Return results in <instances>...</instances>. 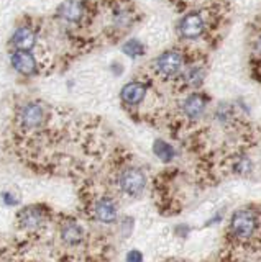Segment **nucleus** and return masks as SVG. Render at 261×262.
<instances>
[{"mask_svg": "<svg viewBox=\"0 0 261 262\" xmlns=\"http://www.w3.org/2000/svg\"><path fill=\"white\" fill-rule=\"evenodd\" d=\"M256 226H258L256 215L250 210L236 211L232 218V231L235 237H238V239H250L255 234Z\"/></svg>", "mask_w": 261, "mask_h": 262, "instance_id": "nucleus-1", "label": "nucleus"}, {"mask_svg": "<svg viewBox=\"0 0 261 262\" xmlns=\"http://www.w3.org/2000/svg\"><path fill=\"white\" fill-rule=\"evenodd\" d=\"M146 185V177L140 169L130 167L122 172L120 176V187L127 195L130 196H138Z\"/></svg>", "mask_w": 261, "mask_h": 262, "instance_id": "nucleus-2", "label": "nucleus"}, {"mask_svg": "<svg viewBox=\"0 0 261 262\" xmlns=\"http://www.w3.org/2000/svg\"><path fill=\"white\" fill-rule=\"evenodd\" d=\"M183 54L179 51H166L156 59V69L163 77H173L183 68Z\"/></svg>", "mask_w": 261, "mask_h": 262, "instance_id": "nucleus-3", "label": "nucleus"}, {"mask_svg": "<svg viewBox=\"0 0 261 262\" xmlns=\"http://www.w3.org/2000/svg\"><path fill=\"white\" fill-rule=\"evenodd\" d=\"M45 118H46V112L39 103H28L20 112V123L27 129H35L38 126H42Z\"/></svg>", "mask_w": 261, "mask_h": 262, "instance_id": "nucleus-4", "label": "nucleus"}, {"mask_svg": "<svg viewBox=\"0 0 261 262\" xmlns=\"http://www.w3.org/2000/svg\"><path fill=\"white\" fill-rule=\"evenodd\" d=\"M204 28H206V25H204V20L199 13H189L187 16H184L181 25H179V31L187 39L199 38L204 33Z\"/></svg>", "mask_w": 261, "mask_h": 262, "instance_id": "nucleus-5", "label": "nucleus"}, {"mask_svg": "<svg viewBox=\"0 0 261 262\" xmlns=\"http://www.w3.org/2000/svg\"><path fill=\"white\" fill-rule=\"evenodd\" d=\"M12 66L15 68V71H18L23 76H31L36 71V61L33 54L23 51V49H18L17 53L12 54Z\"/></svg>", "mask_w": 261, "mask_h": 262, "instance_id": "nucleus-6", "label": "nucleus"}, {"mask_svg": "<svg viewBox=\"0 0 261 262\" xmlns=\"http://www.w3.org/2000/svg\"><path fill=\"white\" fill-rule=\"evenodd\" d=\"M146 95V87L142 82H130L122 89V100L127 105H138L143 102Z\"/></svg>", "mask_w": 261, "mask_h": 262, "instance_id": "nucleus-7", "label": "nucleus"}, {"mask_svg": "<svg viewBox=\"0 0 261 262\" xmlns=\"http://www.w3.org/2000/svg\"><path fill=\"white\" fill-rule=\"evenodd\" d=\"M36 43V35L35 31L28 27H22L15 31V35L12 36V45L17 49H23V51H30L31 48Z\"/></svg>", "mask_w": 261, "mask_h": 262, "instance_id": "nucleus-8", "label": "nucleus"}, {"mask_svg": "<svg viewBox=\"0 0 261 262\" xmlns=\"http://www.w3.org/2000/svg\"><path fill=\"white\" fill-rule=\"evenodd\" d=\"M58 15L63 20L71 21V23H77L84 15V8L76 0H66L64 4L59 5L58 8Z\"/></svg>", "mask_w": 261, "mask_h": 262, "instance_id": "nucleus-9", "label": "nucleus"}, {"mask_svg": "<svg viewBox=\"0 0 261 262\" xmlns=\"http://www.w3.org/2000/svg\"><path fill=\"white\" fill-rule=\"evenodd\" d=\"M94 213L97 220L102 221V223H113V221L117 220V207H115V203L109 199H102L97 202Z\"/></svg>", "mask_w": 261, "mask_h": 262, "instance_id": "nucleus-10", "label": "nucleus"}, {"mask_svg": "<svg viewBox=\"0 0 261 262\" xmlns=\"http://www.w3.org/2000/svg\"><path fill=\"white\" fill-rule=\"evenodd\" d=\"M183 110L187 118L197 120L199 117H202L204 110H206V102H204V98L199 94H192L184 100Z\"/></svg>", "mask_w": 261, "mask_h": 262, "instance_id": "nucleus-11", "label": "nucleus"}, {"mask_svg": "<svg viewBox=\"0 0 261 262\" xmlns=\"http://www.w3.org/2000/svg\"><path fill=\"white\" fill-rule=\"evenodd\" d=\"M43 223V215L42 211L36 208H27L20 213V225L27 229H36Z\"/></svg>", "mask_w": 261, "mask_h": 262, "instance_id": "nucleus-12", "label": "nucleus"}, {"mask_svg": "<svg viewBox=\"0 0 261 262\" xmlns=\"http://www.w3.org/2000/svg\"><path fill=\"white\" fill-rule=\"evenodd\" d=\"M61 236L68 244H79L81 241H83L84 233H83V229H81V226H77L74 223H68V225L63 226Z\"/></svg>", "mask_w": 261, "mask_h": 262, "instance_id": "nucleus-13", "label": "nucleus"}, {"mask_svg": "<svg viewBox=\"0 0 261 262\" xmlns=\"http://www.w3.org/2000/svg\"><path fill=\"white\" fill-rule=\"evenodd\" d=\"M153 152L158 156V159H161L163 162H169L174 158V147L168 144L163 139H156L153 144Z\"/></svg>", "mask_w": 261, "mask_h": 262, "instance_id": "nucleus-14", "label": "nucleus"}, {"mask_svg": "<svg viewBox=\"0 0 261 262\" xmlns=\"http://www.w3.org/2000/svg\"><path fill=\"white\" fill-rule=\"evenodd\" d=\"M184 79L187 80V84H189V85L197 87V85L202 84V80H204V69L197 68V66H194V68H191L184 74Z\"/></svg>", "mask_w": 261, "mask_h": 262, "instance_id": "nucleus-15", "label": "nucleus"}, {"mask_svg": "<svg viewBox=\"0 0 261 262\" xmlns=\"http://www.w3.org/2000/svg\"><path fill=\"white\" fill-rule=\"evenodd\" d=\"M124 53L128 54L130 57H138V56H142L145 53V48H143V45L140 43V41L130 39L127 45H124Z\"/></svg>", "mask_w": 261, "mask_h": 262, "instance_id": "nucleus-16", "label": "nucleus"}, {"mask_svg": "<svg viewBox=\"0 0 261 262\" xmlns=\"http://www.w3.org/2000/svg\"><path fill=\"white\" fill-rule=\"evenodd\" d=\"M251 169V164L247 158H238L235 162V172H238V174H247Z\"/></svg>", "mask_w": 261, "mask_h": 262, "instance_id": "nucleus-17", "label": "nucleus"}, {"mask_svg": "<svg viewBox=\"0 0 261 262\" xmlns=\"http://www.w3.org/2000/svg\"><path fill=\"white\" fill-rule=\"evenodd\" d=\"M5 203L7 205H17L18 200H15V196L12 193H5Z\"/></svg>", "mask_w": 261, "mask_h": 262, "instance_id": "nucleus-18", "label": "nucleus"}, {"mask_svg": "<svg viewBox=\"0 0 261 262\" xmlns=\"http://www.w3.org/2000/svg\"><path fill=\"white\" fill-rule=\"evenodd\" d=\"M255 49H256V54H258V56H261V36H259V38H258V41H256Z\"/></svg>", "mask_w": 261, "mask_h": 262, "instance_id": "nucleus-19", "label": "nucleus"}, {"mask_svg": "<svg viewBox=\"0 0 261 262\" xmlns=\"http://www.w3.org/2000/svg\"><path fill=\"white\" fill-rule=\"evenodd\" d=\"M127 259H128V260H132V259L140 260V259H142V256H140V254H130V256H127Z\"/></svg>", "mask_w": 261, "mask_h": 262, "instance_id": "nucleus-20", "label": "nucleus"}]
</instances>
